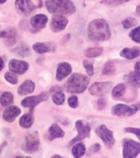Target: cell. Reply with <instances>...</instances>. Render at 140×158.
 <instances>
[{
	"instance_id": "19",
	"label": "cell",
	"mask_w": 140,
	"mask_h": 158,
	"mask_svg": "<svg viewBox=\"0 0 140 158\" xmlns=\"http://www.w3.org/2000/svg\"><path fill=\"white\" fill-rule=\"evenodd\" d=\"M71 72V66L70 64L67 62L59 64L57 71V80L61 81L64 78H66Z\"/></svg>"
},
{
	"instance_id": "24",
	"label": "cell",
	"mask_w": 140,
	"mask_h": 158,
	"mask_svg": "<svg viewBox=\"0 0 140 158\" xmlns=\"http://www.w3.org/2000/svg\"><path fill=\"white\" fill-rule=\"evenodd\" d=\"M85 146L81 143H76L72 148V154L75 158H80L85 153Z\"/></svg>"
},
{
	"instance_id": "33",
	"label": "cell",
	"mask_w": 140,
	"mask_h": 158,
	"mask_svg": "<svg viewBox=\"0 0 140 158\" xmlns=\"http://www.w3.org/2000/svg\"><path fill=\"white\" fill-rule=\"evenodd\" d=\"M5 79H6L7 81H8L9 83L12 84V85H16L18 82L17 77L12 72H7V73L5 74Z\"/></svg>"
},
{
	"instance_id": "7",
	"label": "cell",
	"mask_w": 140,
	"mask_h": 158,
	"mask_svg": "<svg viewBox=\"0 0 140 158\" xmlns=\"http://www.w3.org/2000/svg\"><path fill=\"white\" fill-rule=\"evenodd\" d=\"M112 82H96L89 88V93L93 96H103L111 91Z\"/></svg>"
},
{
	"instance_id": "32",
	"label": "cell",
	"mask_w": 140,
	"mask_h": 158,
	"mask_svg": "<svg viewBox=\"0 0 140 158\" xmlns=\"http://www.w3.org/2000/svg\"><path fill=\"white\" fill-rule=\"evenodd\" d=\"M130 37L133 41L136 43H140V26L137 28L134 29L133 31H130Z\"/></svg>"
},
{
	"instance_id": "13",
	"label": "cell",
	"mask_w": 140,
	"mask_h": 158,
	"mask_svg": "<svg viewBox=\"0 0 140 158\" xmlns=\"http://www.w3.org/2000/svg\"><path fill=\"white\" fill-rule=\"evenodd\" d=\"M29 68V64L24 61L12 59L9 62V69L13 72L17 74H24Z\"/></svg>"
},
{
	"instance_id": "28",
	"label": "cell",
	"mask_w": 140,
	"mask_h": 158,
	"mask_svg": "<svg viewBox=\"0 0 140 158\" xmlns=\"http://www.w3.org/2000/svg\"><path fill=\"white\" fill-rule=\"evenodd\" d=\"M15 53L20 57H27L30 55V49L26 44H22L15 49Z\"/></svg>"
},
{
	"instance_id": "29",
	"label": "cell",
	"mask_w": 140,
	"mask_h": 158,
	"mask_svg": "<svg viewBox=\"0 0 140 158\" xmlns=\"http://www.w3.org/2000/svg\"><path fill=\"white\" fill-rule=\"evenodd\" d=\"M126 86L123 84H119L112 90V96L115 98H119L123 96L124 94L126 93Z\"/></svg>"
},
{
	"instance_id": "27",
	"label": "cell",
	"mask_w": 140,
	"mask_h": 158,
	"mask_svg": "<svg viewBox=\"0 0 140 158\" xmlns=\"http://www.w3.org/2000/svg\"><path fill=\"white\" fill-rule=\"evenodd\" d=\"M103 52L102 48H90L85 51V55L87 57H96L101 55Z\"/></svg>"
},
{
	"instance_id": "11",
	"label": "cell",
	"mask_w": 140,
	"mask_h": 158,
	"mask_svg": "<svg viewBox=\"0 0 140 158\" xmlns=\"http://www.w3.org/2000/svg\"><path fill=\"white\" fill-rule=\"evenodd\" d=\"M48 98V94L47 93H42L41 94L33 97H28L23 99L22 102V105L24 107H29L31 111H33V109L38 104L43 101H46Z\"/></svg>"
},
{
	"instance_id": "25",
	"label": "cell",
	"mask_w": 140,
	"mask_h": 158,
	"mask_svg": "<svg viewBox=\"0 0 140 158\" xmlns=\"http://www.w3.org/2000/svg\"><path fill=\"white\" fill-rule=\"evenodd\" d=\"M0 102L3 106H9L13 103V95L10 92L3 93L0 98Z\"/></svg>"
},
{
	"instance_id": "39",
	"label": "cell",
	"mask_w": 140,
	"mask_h": 158,
	"mask_svg": "<svg viewBox=\"0 0 140 158\" xmlns=\"http://www.w3.org/2000/svg\"><path fill=\"white\" fill-rule=\"evenodd\" d=\"M97 106H98V109L99 110H102V109L104 108V106H106V102L103 98H100L98 100V102H97Z\"/></svg>"
},
{
	"instance_id": "31",
	"label": "cell",
	"mask_w": 140,
	"mask_h": 158,
	"mask_svg": "<svg viewBox=\"0 0 140 158\" xmlns=\"http://www.w3.org/2000/svg\"><path fill=\"white\" fill-rule=\"evenodd\" d=\"M137 25V20L133 17H128L122 21V26L125 29H130Z\"/></svg>"
},
{
	"instance_id": "30",
	"label": "cell",
	"mask_w": 140,
	"mask_h": 158,
	"mask_svg": "<svg viewBox=\"0 0 140 158\" xmlns=\"http://www.w3.org/2000/svg\"><path fill=\"white\" fill-rule=\"evenodd\" d=\"M33 49L38 53H43V52H48L49 48L47 44L43 43H36L33 45Z\"/></svg>"
},
{
	"instance_id": "16",
	"label": "cell",
	"mask_w": 140,
	"mask_h": 158,
	"mask_svg": "<svg viewBox=\"0 0 140 158\" xmlns=\"http://www.w3.org/2000/svg\"><path fill=\"white\" fill-rule=\"evenodd\" d=\"M0 36L5 40V44L8 46H12L17 42V34L14 29H8L7 31L0 33Z\"/></svg>"
},
{
	"instance_id": "40",
	"label": "cell",
	"mask_w": 140,
	"mask_h": 158,
	"mask_svg": "<svg viewBox=\"0 0 140 158\" xmlns=\"http://www.w3.org/2000/svg\"><path fill=\"white\" fill-rule=\"evenodd\" d=\"M134 71L140 72V61H138L134 66Z\"/></svg>"
},
{
	"instance_id": "42",
	"label": "cell",
	"mask_w": 140,
	"mask_h": 158,
	"mask_svg": "<svg viewBox=\"0 0 140 158\" xmlns=\"http://www.w3.org/2000/svg\"><path fill=\"white\" fill-rule=\"evenodd\" d=\"M6 145H7V143H3L2 145H0V154H1V152H2V149H3V148H4Z\"/></svg>"
},
{
	"instance_id": "15",
	"label": "cell",
	"mask_w": 140,
	"mask_h": 158,
	"mask_svg": "<svg viewBox=\"0 0 140 158\" xmlns=\"http://www.w3.org/2000/svg\"><path fill=\"white\" fill-rule=\"evenodd\" d=\"M21 114V109L16 106H8L3 112V119L7 122H12Z\"/></svg>"
},
{
	"instance_id": "36",
	"label": "cell",
	"mask_w": 140,
	"mask_h": 158,
	"mask_svg": "<svg viewBox=\"0 0 140 158\" xmlns=\"http://www.w3.org/2000/svg\"><path fill=\"white\" fill-rule=\"evenodd\" d=\"M68 104L72 108H76L78 106V98L76 96H72L68 99Z\"/></svg>"
},
{
	"instance_id": "44",
	"label": "cell",
	"mask_w": 140,
	"mask_h": 158,
	"mask_svg": "<svg viewBox=\"0 0 140 158\" xmlns=\"http://www.w3.org/2000/svg\"><path fill=\"white\" fill-rule=\"evenodd\" d=\"M15 158H31V157H30V156H16V157Z\"/></svg>"
},
{
	"instance_id": "46",
	"label": "cell",
	"mask_w": 140,
	"mask_h": 158,
	"mask_svg": "<svg viewBox=\"0 0 140 158\" xmlns=\"http://www.w3.org/2000/svg\"><path fill=\"white\" fill-rule=\"evenodd\" d=\"M52 158H63V157H62V156H58V155H55V156H52Z\"/></svg>"
},
{
	"instance_id": "2",
	"label": "cell",
	"mask_w": 140,
	"mask_h": 158,
	"mask_svg": "<svg viewBox=\"0 0 140 158\" xmlns=\"http://www.w3.org/2000/svg\"><path fill=\"white\" fill-rule=\"evenodd\" d=\"M47 11L56 15H71L76 12V6L71 0H46Z\"/></svg>"
},
{
	"instance_id": "10",
	"label": "cell",
	"mask_w": 140,
	"mask_h": 158,
	"mask_svg": "<svg viewBox=\"0 0 140 158\" xmlns=\"http://www.w3.org/2000/svg\"><path fill=\"white\" fill-rule=\"evenodd\" d=\"M76 130L78 131V135L74 139H72L70 144H74L78 141H80L85 138L89 137L90 135V127L87 125H84L82 120H77L76 123Z\"/></svg>"
},
{
	"instance_id": "47",
	"label": "cell",
	"mask_w": 140,
	"mask_h": 158,
	"mask_svg": "<svg viewBox=\"0 0 140 158\" xmlns=\"http://www.w3.org/2000/svg\"><path fill=\"white\" fill-rule=\"evenodd\" d=\"M7 0H0V4H3Z\"/></svg>"
},
{
	"instance_id": "45",
	"label": "cell",
	"mask_w": 140,
	"mask_h": 158,
	"mask_svg": "<svg viewBox=\"0 0 140 158\" xmlns=\"http://www.w3.org/2000/svg\"><path fill=\"white\" fill-rule=\"evenodd\" d=\"M39 7H42V0H39Z\"/></svg>"
},
{
	"instance_id": "22",
	"label": "cell",
	"mask_w": 140,
	"mask_h": 158,
	"mask_svg": "<svg viewBox=\"0 0 140 158\" xmlns=\"http://www.w3.org/2000/svg\"><path fill=\"white\" fill-rule=\"evenodd\" d=\"M51 93H52V100L54 102V103L57 105H62L65 101L64 94L62 93L61 89L58 87H53L51 89Z\"/></svg>"
},
{
	"instance_id": "18",
	"label": "cell",
	"mask_w": 140,
	"mask_h": 158,
	"mask_svg": "<svg viewBox=\"0 0 140 158\" xmlns=\"http://www.w3.org/2000/svg\"><path fill=\"white\" fill-rule=\"evenodd\" d=\"M124 79L131 86L135 88L140 87V72L138 71L130 72L125 76Z\"/></svg>"
},
{
	"instance_id": "12",
	"label": "cell",
	"mask_w": 140,
	"mask_h": 158,
	"mask_svg": "<svg viewBox=\"0 0 140 158\" xmlns=\"http://www.w3.org/2000/svg\"><path fill=\"white\" fill-rule=\"evenodd\" d=\"M68 24V20L61 15H55L51 20L50 27L54 32H59L63 31L67 27Z\"/></svg>"
},
{
	"instance_id": "41",
	"label": "cell",
	"mask_w": 140,
	"mask_h": 158,
	"mask_svg": "<svg viewBox=\"0 0 140 158\" xmlns=\"http://www.w3.org/2000/svg\"><path fill=\"white\" fill-rule=\"evenodd\" d=\"M3 66H4V63H3V61H2V58L0 57V71H1V70L3 68Z\"/></svg>"
},
{
	"instance_id": "43",
	"label": "cell",
	"mask_w": 140,
	"mask_h": 158,
	"mask_svg": "<svg viewBox=\"0 0 140 158\" xmlns=\"http://www.w3.org/2000/svg\"><path fill=\"white\" fill-rule=\"evenodd\" d=\"M136 13L140 17V5H138V7H137V8H136Z\"/></svg>"
},
{
	"instance_id": "20",
	"label": "cell",
	"mask_w": 140,
	"mask_h": 158,
	"mask_svg": "<svg viewBox=\"0 0 140 158\" xmlns=\"http://www.w3.org/2000/svg\"><path fill=\"white\" fill-rule=\"evenodd\" d=\"M63 136H64V132L59 125H57V124H52V126L48 130V133H47L48 139L53 140L57 138H62Z\"/></svg>"
},
{
	"instance_id": "14",
	"label": "cell",
	"mask_w": 140,
	"mask_h": 158,
	"mask_svg": "<svg viewBox=\"0 0 140 158\" xmlns=\"http://www.w3.org/2000/svg\"><path fill=\"white\" fill-rule=\"evenodd\" d=\"M47 22V17L44 14H37L31 17V25L32 28L35 31H39L45 27Z\"/></svg>"
},
{
	"instance_id": "26",
	"label": "cell",
	"mask_w": 140,
	"mask_h": 158,
	"mask_svg": "<svg viewBox=\"0 0 140 158\" xmlns=\"http://www.w3.org/2000/svg\"><path fill=\"white\" fill-rule=\"evenodd\" d=\"M115 72H116V67H115L114 62L112 61H107L102 69V74L105 76H112L115 74Z\"/></svg>"
},
{
	"instance_id": "17",
	"label": "cell",
	"mask_w": 140,
	"mask_h": 158,
	"mask_svg": "<svg viewBox=\"0 0 140 158\" xmlns=\"http://www.w3.org/2000/svg\"><path fill=\"white\" fill-rule=\"evenodd\" d=\"M121 57H125L126 59L132 60L134 59L136 57H138L140 56V48L134 47V48H124L120 53Z\"/></svg>"
},
{
	"instance_id": "37",
	"label": "cell",
	"mask_w": 140,
	"mask_h": 158,
	"mask_svg": "<svg viewBox=\"0 0 140 158\" xmlns=\"http://www.w3.org/2000/svg\"><path fill=\"white\" fill-rule=\"evenodd\" d=\"M100 148H101V147L98 143H96L94 145L91 147L90 149H89V153H95V152H97L99 151Z\"/></svg>"
},
{
	"instance_id": "6",
	"label": "cell",
	"mask_w": 140,
	"mask_h": 158,
	"mask_svg": "<svg viewBox=\"0 0 140 158\" xmlns=\"http://www.w3.org/2000/svg\"><path fill=\"white\" fill-rule=\"evenodd\" d=\"M96 134L100 139H102L107 148H111L115 144V139L113 137V133L108 130L105 125L98 126L96 130Z\"/></svg>"
},
{
	"instance_id": "21",
	"label": "cell",
	"mask_w": 140,
	"mask_h": 158,
	"mask_svg": "<svg viewBox=\"0 0 140 158\" xmlns=\"http://www.w3.org/2000/svg\"><path fill=\"white\" fill-rule=\"evenodd\" d=\"M35 88V85L31 80H26L18 88V94L20 95H26L33 93Z\"/></svg>"
},
{
	"instance_id": "4",
	"label": "cell",
	"mask_w": 140,
	"mask_h": 158,
	"mask_svg": "<svg viewBox=\"0 0 140 158\" xmlns=\"http://www.w3.org/2000/svg\"><path fill=\"white\" fill-rule=\"evenodd\" d=\"M39 139L37 132H33L26 135L22 148L25 152L33 153L39 149Z\"/></svg>"
},
{
	"instance_id": "34",
	"label": "cell",
	"mask_w": 140,
	"mask_h": 158,
	"mask_svg": "<svg viewBox=\"0 0 140 158\" xmlns=\"http://www.w3.org/2000/svg\"><path fill=\"white\" fill-rule=\"evenodd\" d=\"M83 64L84 68L86 69V71H87L89 76H93V73H94V69H93V66L92 65V63L89 62L88 61H84Z\"/></svg>"
},
{
	"instance_id": "38",
	"label": "cell",
	"mask_w": 140,
	"mask_h": 158,
	"mask_svg": "<svg viewBox=\"0 0 140 158\" xmlns=\"http://www.w3.org/2000/svg\"><path fill=\"white\" fill-rule=\"evenodd\" d=\"M128 0H106L102 2H107L108 4H117V3H121V2H126Z\"/></svg>"
},
{
	"instance_id": "1",
	"label": "cell",
	"mask_w": 140,
	"mask_h": 158,
	"mask_svg": "<svg viewBox=\"0 0 140 158\" xmlns=\"http://www.w3.org/2000/svg\"><path fill=\"white\" fill-rule=\"evenodd\" d=\"M88 36L93 41H105L111 37L109 25L103 19L91 21L88 27Z\"/></svg>"
},
{
	"instance_id": "5",
	"label": "cell",
	"mask_w": 140,
	"mask_h": 158,
	"mask_svg": "<svg viewBox=\"0 0 140 158\" xmlns=\"http://www.w3.org/2000/svg\"><path fill=\"white\" fill-rule=\"evenodd\" d=\"M140 153V143L131 139H125L123 143L124 158H136Z\"/></svg>"
},
{
	"instance_id": "23",
	"label": "cell",
	"mask_w": 140,
	"mask_h": 158,
	"mask_svg": "<svg viewBox=\"0 0 140 158\" xmlns=\"http://www.w3.org/2000/svg\"><path fill=\"white\" fill-rule=\"evenodd\" d=\"M34 122V116L31 113L25 114L24 116H22L20 119V125L22 126L23 128H28L31 127V125H33Z\"/></svg>"
},
{
	"instance_id": "8",
	"label": "cell",
	"mask_w": 140,
	"mask_h": 158,
	"mask_svg": "<svg viewBox=\"0 0 140 158\" xmlns=\"http://www.w3.org/2000/svg\"><path fill=\"white\" fill-rule=\"evenodd\" d=\"M138 110L137 105L127 106L125 104H117L112 107V114L118 116H133Z\"/></svg>"
},
{
	"instance_id": "35",
	"label": "cell",
	"mask_w": 140,
	"mask_h": 158,
	"mask_svg": "<svg viewBox=\"0 0 140 158\" xmlns=\"http://www.w3.org/2000/svg\"><path fill=\"white\" fill-rule=\"evenodd\" d=\"M125 132L132 133L134 135H135L136 136L138 137V139L140 140V129H138V128H126V129H125Z\"/></svg>"
},
{
	"instance_id": "3",
	"label": "cell",
	"mask_w": 140,
	"mask_h": 158,
	"mask_svg": "<svg viewBox=\"0 0 140 158\" xmlns=\"http://www.w3.org/2000/svg\"><path fill=\"white\" fill-rule=\"evenodd\" d=\"M89 80L87 76L82 74H73L66 83V89L69 93L80 94L83 93L88 87Z\"/></svg>"
},
{
	"instance_id": "9",
	"label": "cell",
	"mask_w": 140,
	"mask_h": 158,
	"mask_svg": "<svg viewBox=\"0 0 140 158\" xmlns=\"http://www.w3.org/2000/svg\"><path fill=\"white\" fill-rule=\"evenodd\" d=\"M15 6L17 12L23 16H29L36 8L31 0H16Z\"/></svg>"
}]
</instances>
